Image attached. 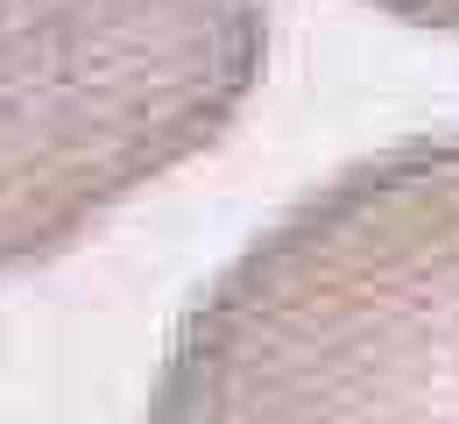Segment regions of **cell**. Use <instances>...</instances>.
<instances>
[{"label": "cell", "instance_id": "6da1fadb", "mask_svg": "<svg viewBox=\"0 0 459 424\" xmlns=\"http://www.w3.org/2000/svg\"><path fill=\"white\" fill-rule=\"evenodd\" d=\"M142 424H459V134L304 191L177 318Z\"/></svg>", "mask_w": 459, "mask_h": 424}, {"label": "cell", "instance_id": "7a4b0ae2", "mask_svg": "<svg viewBox=\"0 0 459 424\" xmlns=\"http://www.w3.org/2000/svg\"><path fill=\"white\" fill-rule=\"evenodd\" d=\"M262 71L269 0H0V276L220 149Z\"/></svg>", "mask_w": 459, "mask_h": 424}, {"label": "cell", "instance_id": "3957f363", "mask_svg": "<svg viewBox=\"0 0 459 424\" xmlns=\"http://www.w3.org/2000/svg\"><path fill=\"white\" fill-rule=\"evenodd\" d=\"M375 14L389 22H410V29H438V36H459V0H368Z\"/></svg>", "mask_w": 459, "mask_h": 424}]
</instances>
